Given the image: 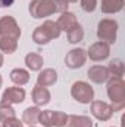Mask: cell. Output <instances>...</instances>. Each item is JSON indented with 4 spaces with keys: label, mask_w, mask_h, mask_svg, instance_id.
I'll return each mask as SVG.
<instances>
[{
    "label": "cell",
    "mask_w": 125,
    "mask_h": 127,
    "mask_svg": "<svg viewBox=\"0 0 125 127\" xmlns=\"http://www.w3.org/2000/svg\"><path fill=\"white\" fill-rule=\"evenodd\" d=\"M1 124H3V127H24L22 120H19V118H16V117L4 120V121H1Z\"/></svg>",
    "instance_id": "cell-27"
},
{
    "label": "cell",
    "mask_w": 125,
    "mask_h": 127,
    "mask_svg": "<svg viewBox=\"0 0 125 127\" xmlns=\"http://www.w3.org/2000/svg\"><path fill=\"white\" fill-rule=\"evenodd\" d=\"M10 80H12V83H15L16 86H25L28 81H30V72L27 71V69H24V68H15V69H12L10 71Z\"/></svg>",
    "instance_id": "cell-16"
},
{
    "label": "cell",
    "mask_w": 125,
    "mask_h": 127,
    "mask_svg": "<svg viewBox=\"0 0 125 127\" xmlns=\"http://www.w3.org/2000/svg\"><path fill=\"white\" fill-rule=\"evenodd\" d=\"M40 108L38 106H28L22 112V123L28 126H35L38 124V115H40Z\"/></svg>",
    "instance_id": "cell-18"
},
{
    "label": "cell",
    "mask_w": 125,
    "mask_h": 127,
    "mask_svg": "<svg viewBox=\"0 0 125 127\" xmlns=\"http://www.w3.org/2000/svg\"><path fill=\"white\" fill-rule=\"evenodd\" d=\"M107 96L110 99V106L113 112L121 111L125 105V83L122 78L110 77L107 80V87H106Z\"/></svg>",
    "instance_id": "cell-3"
},
{
    "label": "cell",
    "mask_w": 125,
    "mask_h": 127,
    "mask_svg": "<svg viewBox=\"0 0 125 127\" xmlns=\"http://www.w3.org/2000/svg\"><path fill=\"white\" fill-rule=\"evenodd\" d=\"M32 102L35 103V106H43V105H47L52 99V93L47 87H40V86H35L32 89Z\"/></svg>",
    "instance_id": "cell-13"
},
{
    "label": "cell",
    "mask_w": 125,
    "mask_h": 127,
    "mask_svg": "<svg viewBox=\"0 0 125 127\" xmlns=\"http://www.w3.org/2000/svg\"><path fill=\"white\" fill-rule=\"evenodd\" d=\"M43 64L44 59L40 53H35V52H30L27 56H25V65L28 69L31 71H40L43 68Z\"/></svg>",
    "instance_id": "cell-19"
},
{
    "label": "cell",
    "mask_w": 125,
    "mask_h": 127,
    "mask_svg": "<svg viewBox=\"0 0 125 127\" xmlns=\"http://www.w3.org/2000/svg\"><path fill=\"white\" fill-rule=\"evenodd\" d=\"M0 127H3V124H1V123H0Z\"/></svg>",
    "instance_id": "cell-32"
},
{
    "label": "cell",
    "mask_w": 125,
    "mask_h": 127,
    "mask_svg": "<svg viewBox=\"0 0 125 127\" xmlns=\"http://www.w3.org/2000/svg\"><path fill=\"white\" fill-rule=\"evenodd\" d=\"M107 69H109L110 77H116V78H122V77H124L125 66H124V62H122L121 59H113V61H110L109 65H107Z\"/></svg>",
    "instance_id": "cell-21"
},
{
    "label": "cell",
    "mask_w": 125,
    "mask_h": 127,
    "mask_svg": "<svg viewBox=\"0 0 125 127\" xmlns=\"http://www.w3.org/2000/svg\"><path fill=\"white\" fill-rule=\"evenodd\" d=\"M18 49V40L10 37H0V50L3 53H15Z\"/></svg>",
    "instance_id": "cell-20"
},
{
    "label": "cell",
    "mask_w": 125,
    "mask_h": 127,
    "mask_svg": "<svg viewBox=\"0 0 125 127\" xmlns=\"http://www.w3.org/2000/svg\"><path fill=\"white\" fill-rule=\"evenodd\" d=\"M116 34H118V22L115 19L106 18L97 24V37L100 41L113 44L116 41Z\"/></svg>",
    "instance_id": "cell-4"
},
{
    "label": "cell",
    "mask_w": 125,
    "mask_h": 127,
    "mask_svg": "<svg viewBox=\"0 0 125 127\" xmlns=\"http://www.w3.org/2000/svg\"><path fill=\"white\" fill-rule=\"evenodd\" d=\"M87 61V50H84L83 47H75L72 50H69L65 56V65L71 69H78L81 68Z\"/></svg>",
    "instance_id": "cell-8"
},
{
    "label": "cell",
    "mask_w": 125,
    "mask_h": 127,
    "mask_svg": "<svg viewBox=\"0 0 125 127\" xmlns=\"http://www.w3.org/2000/svg\"><path fill=\"white\" fill-rule=\"evenodd\" d=\"M52 114H53L52 109L40 111V115H38V124H41L43 127H53V123H52Z\"/></svg>",
    "instance_id": "cell-25"
},
{
    "label": "cell",
    "mask_w": 125,
    "mask_h": 127,
    "mask_svg": "<svg viewBox=\"0 0 125 127\" xmlns=\"http://www.w3.org/2000/svg\"><path fill=\"white\" fill-rule=\"evenodd\" d=\"M16 117L15 109L12 108V105H6V103H0V121H4L7 118H13Z\"/></svg>",
    "instance_id": "cell-24"
},
{
    "label": "cell",
    "mask_w": 125,
    "mask_h": 127,
    "mask_svg": "<svg viewBox=\"0 0 125 127\" xmlns=\"http://www.w3.org/2000/svg\"><path fill=\"white\" fill-rule=\"evenodd\" d=\"M68 114H65L62 111H53L52 114V123L53 127H65L68 123Z\"/></svg>",
    "instance_id": "cell-23"
},
{
    "label": "cell",
    "mask_w": 125,
    "mask_h": 127,
    "mask_svg": "<svg viewBox=\"0 0 125 127\" xmlns=\"http://www.w3.org/2000/svg\"><path fill=\"white\" fill-rule=\"evenodd\" d=\"M25 90L19 86L15 87H7L3 95H1V100L0 103H6V105H15V103H22L25 100Z\"/></svg>",
    "instance_id": "cell-10"
},
{
    "label": "cell",
    "mask_w": 125,
    "mask_h": 127,
    "mask_svg": "<svg viewBox=\"0 0 125 127\" xmlns=\"http://www.w3.org/2000/svg\"><path fill=\"white\" fill-rule=\"evenodd\" d=\"M1 84H3V78H1V75H0V87H1Z\"/></svg>",
    "instance_id": "cell-31"
},
{
    "label": "cell",
    "mask_w": 125,
    "mask_h": 127,
    "mask_svg": "<svg viewBox=\"0 0 125 127\" xmlns=\"http://www.w3.org/2000/svg\"><path fill=\"white\" fill-rule=\"evenodd\" d=\"M0 37H10L16 40L21 37V28L13 16L6 15L0 18Z\"/></svg>",
    "instance_id": "cell-6"
},
{
    "label": "cell",
    "mask_w": 125,
    "mask_h": 127,
    "mask_svg": "<svg viewBox=\"0 0 125 127\" xmlns=\"http://www.w3.org/2000/svg\"><path fill=\"white\" fill-rule=\"evenodd\" d=\"M30 127H35V126H30Z\"/></svg>",
    "instance_id": "cell-33"
},
{
    "label": "cell",
    "mask_w": 125,
    "mask_h": 127,
    "mask_svg": "<svg viewBox=\"0 0 125 127\" xmlns=\"http://www.w3.org/2000/svg\"><path fill=\"white\" fill-rule=\"evenodd\" d=\"M125 0H102V12L103 13H118L124 9Z\"/></svg>",
    "instance_id": "cell-17"
},
{
    "label": "cell",
    "mask_w": 125,
    "mask_h": 127,
    "mask_svg": "<svg viewBox=\"0 0 125 127\" xmlns=\"http://www.w3.org/2000/svg\"><path fill=\"white\" fill-rule=\"evenodd\" d=\"M65 127H94V123L88 115H69Z\"/></svg>",
    "instance_id": "cell-15"
},
{
    "label": "cell",
    "mask_w": 125,
    "mask_h": 127,
    "mask_svg": "<svg viewBox=\"0 0 125 127\" xmlns=\"http://www.w3.org/2000/svg\"><path fill=\"white\" fill-rule=\"evenodd\" d=\"M90 111H91V115L94 118H97L99 121H107L113 115V109L110 103L103 102V100H91Z\"/></svg>",
    "instance_id": "cell-9"
},
{
    "label": "cell",
    "mask_w": 125,
    "mask_h": 127,
    "mask_svg": "<svg viewBox=\"0 0 125 127\" xmlns=\"http://www.w3.org/2000/svg\"><path fill=\"white\" fill-rule=\"evenodd\" d=\"M15 0H0V7H9L13 4Z\"/></svg>",
    "instance_id": "cell-28"
},
{
    "label": "cell",
    "mask_w": 125,
    "mask_h": 127,
    "mask_svg": "<svg viewBox=\"0 0 125 127\" xmlns=\"http://www.w3.org/2000/svg\"><path fill=\"white\" fill-rule=\"evenodd\" d=\"M58 81V72L53 68H46L43 71H40V74L37 75V86L40 87H49L56 84Z\"/></svg>",
    "instance_id": "cell-12"
},
{
    "label": "cell",
    "mask_w": 125,
    "mask_h": 127,
    "mask_svg": "<svg viewBox=\"0 0 125 127\" xmlns=\"http://www.w3.org/2000/svg\"><path fill=\"white\" fill-rule=\"evenodd\" d=\"M61 32H62L61 28L55 21L47 19L32 31V41L38 46H44V44H49L52 40L59 38Z\"/></svg>",
    "instance_id": "cell-2"
},
{
    "label": "cell",
    "mask_w": 125,
    "mask_h": 127,
    "mask_svg": "<svg viewBox=\"0 0 125 127\" xmlns=\"http://www.w3.org/2000/svg\"><path fill=\"white\" fill-rule=\"evenodd\" d=\"M68 3L63 0H31L30 13L34 19H43L53 13H62L68 10Z\"/></svg>",
    "instance_id": "cell-1"
},
{
    "label": "cell",
    "mask_w": 125,
    "mask_h": 127,
    "mask_svg": "<svg viewBox=\"0 0 125 127\" xmlns=\"http://www.w3.org/2000/svg\"><path fill=\"white\" fill-rule=\"evenodd\" d=\"M80 3H81V9L87 13L94 12L97 7V0H80Z\"/></svg>",
    "instance_id": "cell-26"
},
{
    "label": "cell",
    "mask_w": 125,
    "mask_h": 127,
    "mask_svg": "<svg viewBox=\"0 0 125 127\" xmlns=\"http://www.w3.org/2000/svg\"><path fill=\"white\" fill-rule=\"evenodd\" d=\"M63 1H66V3H77L78 0H63Z\"/></svg>",
    "instance_id": "cell-30"
},
{
    "label": "cell",
    "mask_w": 125,
    "mask_h": 127,
    "mask_svg": "<svg viewBox=\"0 0 125 127\" xmlns=\"http://www.w3.org/2000/svg\"><path fill=\"white\" fill-rule=\"evenodd\" d=\"M87 77L90 78V81H93L96 84H102V83H106V81L110 78V74H109L107 66H103V65H93V66L88 68Z\"/></svg>",
    "instance_id": "cell-11"
},
{
    "label": "cell",
    "mask_w": 125,
    "mask_h": 127,
    "mask_svg": "<svg viewBox=\"0 0 125 127\" xmlns=\"http://www.w3.org/2000/svg\"><path fill=\"white\" fill-rule=\"evenodd\" d=\"M66 34H68V41L71 44H75V43H80L84 40V28L80 24H77L74 28H71Z\"/></svg>",
    "instance_id": "cell-22"
},
{
    "label": "cell",
    "mask_w": 125,
    "mask_h": 127,
    "mask_svg": "<svg viewBox=\"0 0 125 127\" xmlns=\"http://www.w3.org/2000/svg\"><path fill=\"white\" fill-rule=\"evenodd\" d=\"M56 24H58V27L61 28V31L68 32L71 28H74V27L78 24V21H77V16H75L72 12L66 10V12H62V13H61V16H59V19L56 21Z\"/></svg>",
    "instance_id": "cell-14"
},
{
    "label": "cell",
    "mask_w": 125,
    "mask_h": 127,
    "mask_svg": "<svg viewBox=\"0 0 125 127\" xmlns=\"http://www.w3.org/2000/svg\"><path fill=\"white\" fill-rule=\"evenodd\" d=\"M109 55H110V44L104 41H96L87 50V58H90L94 62H102L107 59Z\"/></svg>",
    "instance_id": "cell-7"
},
{
    "label": "cell",
    "mask_w": 125,
    "mask_h": 127,
    "mask_svg": "<svg viewBox=\"0 0 125 127\" xmlns=\"http://www.w3.org/2000/svg\"><path fill=\"white\" fill-rule=\"evenodd\" d=\"M3 64H4V58H3V53L0 52V68L3 66Z\"/></svg>",
    "instance_id": "cell-29"
},
{
    "label": "cell",
    "mask_w": 125,
    "mask_h": 127,
    "mask_svg": "<svg viewBox=\"0 0 125 127\" xmlns=\"http://www.w3.org/2000/svg\"><path fill=\"white\" fill-rule=\"evenodd\" d=\"M71 96L83 103V105H87V103H91V100L94 99V90L93 87L87 83V81H75L71 87Z\"/></svg>",
    "instance_id": "cell-5"
}]
</instances>
